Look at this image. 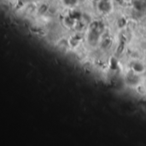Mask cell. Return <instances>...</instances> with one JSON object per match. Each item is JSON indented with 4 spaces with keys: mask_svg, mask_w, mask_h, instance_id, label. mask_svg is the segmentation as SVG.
<instances>
[{
    "mask_svg": "<svg viewBox=\"0 0 146 146\" xmlns=\"http://www.w3.org/2000/svg\"><path fill=\"white\" fill-rule=\"evenodd\" d=\"M143 76L144 75L138 74L129 69L124 75V82L131 88H137L142 84Z\"/></svg>",
    "mask_w": 146,
    "mask_h": 146,
    "instance_id": "cell-1",
    "label": "cell"
},
{
    "mask_svg": "<svg viewBox=\"0 0 146 146\" xmlns=\"http://www.w3.org/2000/svg\"><path fill=\"white\" fill-rule=\"evenodd\" d=\"M103 35H104L103 33H101L94 29H92L90 27H87L85 38L90 47H97L99 45V43L101 41Z\"/></svg>",
    "mask_w": 146,
    "mask_h": 146,
    "instance_id": "cell-2",
    "label": "cell"
},
{
    "mask_svg": "<svg viewBox=\"0 0 146 146\" xmlns=\"http://www.w3.org/2000/svg\"><path fill=\"white\" fill-rule=\"evenodd\" d=\"M95 4L97 11L103 15H108L114 10V3L112 0H99Z\"/></svg>",
    "mask_w": 146,
    "mask_h": 146,
    "instance_id": "cell-3",
    "label": "cell"
},
{
    "mask_svg": "<svg viewBox=\"0 0 146 146\" xmlns=\"http://www.w3.org/2000/svg\"><path fill=\"white\" fill-rule=\"evenodd\" d=\"M129 69L132 70L133 72L140 74V75H144L146 73V64L145 62L142 60L139 59H133L131 60L129 62Z\"/></svg>",
    "mask_w": 146,
    "mask_h": 146,
    "instance_id": "cell-4",
    "label": "cell"
},
{
    "mask_svg": "<svg viewBox=\"0 0 146 146\" xmlns=\"http://www.w3.org/2000/svg\"><path fill=\"white\" fill-rule=\"evenodd\" d=\"M112 44H113V39L110 36H104V35H103V37L101 38V41L99 43L98 47L101 50H106L110 49L112 46Z\"/></svg>",
    "mask_w": 146,
    "mask_h": 146,
    "instance_id": "cell-5",
    "label": "cell"
},
{
    "mask_svg": "<svg viewBox=\"0 0 146 146\" xmlns=\"http://www.w3.org/2000/svg\"><path fill=\"white\" fill-rule=\"evenodd\" d=\"M130 3L133 8L139 12L146 10V0H130Z\"/></svg>",
    "mask_w": 146,
    "mask_h": 146,
    "instance_id": "cell-6",
    "label": "cell"
},
{
    "mask_svg": "<svg viewBox=\"0 0 146 146\" xmlns=\"http://www.w3.org/2000/svg\"><path fill=\"white\" fill-rule=\"evenodd\" d=\"M49 10H50V6H49V4L44 3H41L39 6H38V7L36 8V12H37V14H38V15H41V16L46 15V14L49 12Z\"/></svg>",
    "mask_w": 146,
    "mask_h": 146,
    "instance_id": "cell-7",
    "label": "cell"
},
{
    "mask_svg": "<svg viewBox=\"0 0 146 146\" xmlns=\"http://www.w3.org/2000/svg\"><path fill=\"white\" fill-rule=\"evenodd\" d=\"M60 1L64 7H66L69 9H75L80 2V0H60Z\"/></svg>",
    "mask_w": 146,
    "mask_h": 146,
    "instance_id": "cell-8",
    "label": "cell"
},
{
    "mask_svg": "<svg viewBox=\"0 0 146 146\" xmlns=\"http://www.w3.org/2000/svg\"><path fill=\"white\" fill-rule=\"evenodd\" d=\"M128 24V21L127 18H125L124 16H121L117 19V21H115V25L117 27L118 29L122 30L123 28H125Z\"/></svg>",
    "mask_w": 146,
    "mask_h": 146,
    "instance_id": "cell-9",
    "label": "cell"
}]
</instances>
